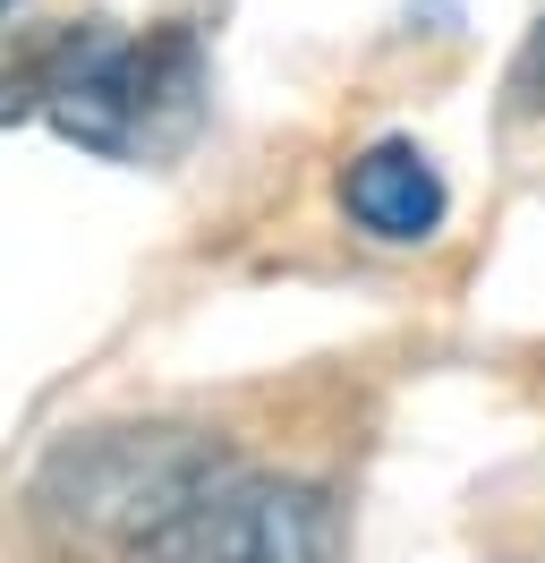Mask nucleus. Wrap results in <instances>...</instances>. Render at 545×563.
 Returning <instances> with one entry per match:
<instances>
[{"label": "nucleus", "mask_w": 545, "mask_h": 563, "mask_svg": "<svg viewBox=\"0 0 545 563\" xmlns=\"http://www.w3.org/2000/svg\"><path fill=\"white\" fill-rule=\"evenodd\" d=\"M197 95H204V52L179 26L120 35L111 18H86L60 43H43L26 69V103L68 145H94V154H154V145L188 137Z\"/></svg>", "instance_id": "obj_1"}, {"label": "nucleus", "mask_w": 545, "mask_h": 563, "mask_svg": "<svg viewBox=\"0 0 545 563\" xmlns=\"http://www.w3.org/2000/svg\"><path fill=\"white\" fill-rule=\"evenodd\" d=\"M213 461L222 453L188 427H94V435L60 444L52 470L34 478V521L60 547H120L129 555Z\"/></svg>", "instance_id": "obj_2"}, {"label": "nucleus", "mask_w": 545, "mask_h": 563, "mask_svg": "<svg viewBox=\"0 0 545 563\" xmlns=\"http://www.w3.org/2000/svg\"><path fill=\"white\" fill-rule=\"evenodd\" d=\"M129 563H341V512L324 487L213 461L129 547Z\"/></svg>", "instance_id": "obj_3"}, {"label": "nucleus", "mask_w": 545, "mask_h": 563, "mask_svg": "<svg viewBox=\"0 0 545 563\" xmlns=\"http://www.w3.org/2000/svg\"><path fill=\"white\" fill-rule=\"evenodd\" d=\"M341 206H349L358 231L409 247V240H435V231H443V206H452V197H443L435 163H426L409 137H383V145H367V154H349Z\"/></svg>", "instance_id": "obj_4"}, {"label": "nucleus", "mask_w": 545, "mask_h": 563, "mask_svg": "<svg viewBox=\"0 0 545 563\" xmlns=\"http://www.w3.org/2000/svg\"><path fill=\"white\" fill-rule=\"evenodd\" d=\"M511 103H520V111H537V120H545V26L529 35L520 69H511Z\"/></svg>", "instance_id": "obj_5"}, {"label": "nucleus", "mask_w": 545, "mask_h": 563, "mask_svg": "<svg viewBox=\"0 0 545 563\" xmlns=\"http://www.w3.org/2000/svg\"><path fill=\"white\" fill-rule=\"evenodd\" d=\"M0 9H9V0H0Z\"/></svg>", "instance_id": "obj_6"}]
</instances>
